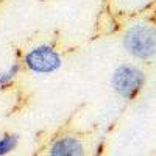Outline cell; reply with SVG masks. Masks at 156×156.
Masks as SVG:
<instances>
[{"label": "cell", "mask_w": 156, "mask_h": 156, "mask_svg": "<svg viewBox=\"0 0 156 156\" xmlns=\"http://www.w3.org/2000/svg\"><path fill=\"white\" fill-rule=\"evenodd\" d=\"M125 48L139 59H150L156 55V28L148 23H139L128 28L123 37Z\"/></svg>", "instance_id": "cell-1"}, {"label": "cell", "mask_w": 156, "mask_h": 156, "mask_svg": "<svg viewBox=\"0 0 156 156\" xmlns=\"http://www.w3.org/2000/svg\"><path fill=\"white\" fill-rule=\"evenodd\" d=\"M144 73L134 66H120L112 75V87L123 98H133L144 86Z\"/></svg>", "instance_id": "cell-2"}, {"label": "cell", "mask_w": 156, "mask_h": 156, "mask_svg": "<svg viewBox=\"0 0 156 156\" xmlns=\"http://www.w3.org/2000/svg\"><path fill=\"white\" fill-rule=\"evenodd\" d=\"M25 64L30 70L36 73H51L59 69L61 58L51 47L41 45L28 51L25 56Z\"/></svg>", "instance_id": "cell-3"}, {"label": "cell", "mask_w": 156, "mask_h": 156, "mask_svg": "<svg viewBox=\"0 0 156 156\" xmlns=\"http://www.w3.org/2000/svg\"><path fill=\"white\" fill-rule=\"evenodd\" d=\"M48 156H84V148L75 137H61L51 145Z\"/></svg>", "instance_id": "cell-4"}, {"label": "cell", "mask_w": 156, "mask_h": 156, "mask_svg": "<svg viewBox=\"0 0 156 156\" xmlns=\"http://www.w3.org/2000/svg\"><path fill=\"white\" fill-rule=\"evenodd\" d=\"M19 142V137L16 134H6L0 139V156H5L8 153H11L12 150L16 148Z\"/></svg>", "instance_id": "cell-5"}, {"label": "cell", "mask_w": 156, "mask_h": 156, "mask_svg": "<svg viewBox=\"0 0 156 156\" xmlns=\"http://www.w3.org/2000/svg\"><path fill=\"white\" fill-rule=\"evenodd\" d=\"M17 72H19V66H17V64H12V66H9L6 70L0 72V87L8 86L12 80H14V76L17 75Z\"/></svg>", "instance_id": "cell-6"}]
</instances>
